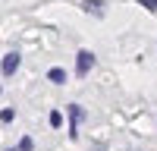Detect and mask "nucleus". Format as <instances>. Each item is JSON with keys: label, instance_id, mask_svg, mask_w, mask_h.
<instances>
[{"label": "nucleus", "instance_id": "2", "mask_svg": "<svg viewBox=\"0 0 157 151\" xmlns=\"http://www.w3.org/2000/svg\"><path fill=\"white\" fill-rule=\"evenodd\" d=\"M0 69H3V76H13V72L19 69V54H6L3 63H0Z\"/></svg>", "mask_w": 157, "mask_h": 151}, {"label": "nucleus", "instance_id": "7", "mask_svg": "<svg viewBox=\"0 0 157 151\" xmlns=\"http://www.w3.org/2000/svg\"><path fill=\"white\" fill-rule=\"evenodd\" d=\"M35 145H32V138H22V142H19V151H32Z\"/></svg>", "mask_w": 157, "mask_h": 151}, {"label": "nucleus", "instance_id": "3", "mask_svg": "<svg viewBox=\"0 0 157 151\" xmlns=\"http://www.w3.org/2000/svg\"><path fill=\"white\" fill-rule=\"evenodd\" d=\"M82 117H85V110L78 107V104H72V107H69V135H72V138H75V126H78Z\"/></svg>", "mask_w": 157, "mask_h": 151}, {"label": "nucleus", "instance_id": "6", "mask_svg": "<svg viewBox=\"0 0 157 151\" xmlns=\"http://www.w3.org/2000/svg\"><path fill=\"white\" fill-rule=\"evenodd\" d=\"M138 3H141V6H145L148 13H157V0H138Z\"/></svg>", "mask_w": 157, "mask_h": 151}, {"label": "nucleus", "instance_id": "4", "mask_svg": "<svg viewBox=\"0 0 157 151\" xmlns=\"http://www.w3.org/2000/svg\"><path fill=\"white\" fill-rule=\"evenodd\" d=\"M82 6H85V13H94V16H101V13H104V10H101V6H104L101 0H85Z\"/></svg>", "mask_w": 157, "mask_h": 151}, {"label": "nucleus", "instance_id": "1", "mask_svg": "<svg viewBox=\"0 0 157 151\" xmlns=\"http://www.w3.org/2000/svg\"><path fill=\"white\" fill-rule=\"evenodd\" d=\"M91 66H94V54L91 50H78L75 54V76H88Z\"/></svg>", "mask_w": 157, "mask_h": 151}, {"label": "nucleus", "instance_id": "8", "mask_svg": "<svg viewBox=\"0 0 157 151\" xmlns=\"http://www.w3.org/2000/svg\"><path fill=\"white\" fill-rule=\"evenodd\" d=\"M60 123H63V117H60V113L54 110V113H50V126H60Z\"/></svg>", "mask_w": 157, "mask_h": 151}, {"label": "nucleus", "instance_id": "5", "mask_svg": "<svg viewBox=\"0 0 157 151\" xmlns=\"http://www.w3.org/2000/svg\"><path fill=\"white\" fill-rule=\"evenodd\" d=\"M47 79H50V82H57V85H60V82H66V72H63L60 66H54V69H50V72H47Z\"/></svg>", "mask_w": 157, "mask_h": 151}]
</instances>
